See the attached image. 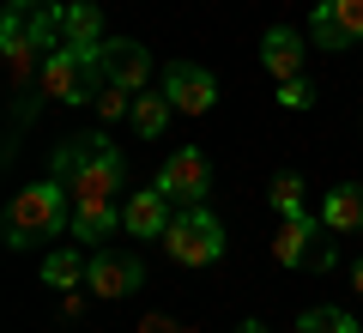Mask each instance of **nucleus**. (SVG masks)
<instances>
[{"instance_id": "nucleus-4", "label": "nucleus", "mask_w": 363, "mask_h": 333, "mask_svg": "<svg viewBox=\"0 0 363 333\" xmlns=\"http://www.w3.org/2000/svg\"><path fill=\"white\" fill-rule=\"evenodd\" d=\"M272 261L279 267H297V273H333V243H327V224L321 212H291L272 236Z\"/></svg>"}, {"instance_id": "nucleus-16", "label": "nucleus", "mask_w": 363, "mask_h": 333, "mask_svg": "<svg viewBox=\"0 0 363 333\" xmlns=\"http://www.w3.org/2000/svg\"><path fill=\"white\" fill-rule=\"evenodd\" d=\"M61 43H73V49H104V13L91 6V0H79V6H67L61 13Z\"/></svg>"}, {"instance_id": "nucleus-8", "label": "nucleus", "mask_w": 363, "mask_h": 333, "mask_svg": "<svg viewBox=\"0 0 363 333\" xmlns=\"http://www.w3.org/2000/svg\"><path fill=\"white\" fill-rule=\"evenodd\" d=\"M164 97L176 103L182 116H206L212 103H218V79L206 67H194V61H169L164 67Z\"/></svg>"}, {"instance_id": "nucleus-28", "label": "nucleus", "mask_w": 363, "mask_h": 333, "mask_svg": "<svg viewBox=\"0 0 363 333\" xmlns=\"http://www.w3.org/2000/svg\"><path fill=\"white\" fill-rule=\"evenodd\" d=\"M357 333H363V327H357Z\"/></svg>"}, {"instance_id": "nucleus-3", "label": "nucleus", "mask_w": 363, "mask_h": 333, "mask_svg": "<svg viewBox=\"0 0 363 333\" xmlns=\"http://www.w3.org/2000/svg\"><path fill=\"white\" fill-rule=\"evenodd\" d=\"M157 243H164V255L176 261V267H212V261L224 255V224L206 206H182Z\"/></svg>"}, {"instance_id": "nucleus-12", "label": "nucleus", "mask_w": 363, "mask_h": 333, "mask_svg": "<svg viewBox=\"0 0 363 333\" xmlns=\"http://www.w3.org/2000/svg\"><path fill=\"white\" fill-rule=\"evenodd\" d=\"M169 206H176V200H169V194L152 182L145 194H133V200L121 206V231H128V236H164V231H169V218H176Z\"/></svg>"}, {"instance_id": "nucleus-7", "label": "nucleus", "mask_w": 363, "mask_h": 333, "mask_svg": "<svg viewBox=\"0 0 363 333\" xmlns=\"http://www.w3.org/2000/svg\"><path fill=\"white\" fill-rule=\"evenodd\" d=\"M97 79H104V85H121V91H133V97H140L145 79H152V55H145L133 37H109L104 49H97Z\"/></svg>"}, {"instance_id": "nucleus-15", "label": "nucleus", "mask_w": 363, "mask_h": 333, "mask_svg": "<svg viewBox=\"0 0 363 333\" xmlns=\"http://www.w3.org/2000/svg\"><path fill=\"white\" fill-rule=\"evenodd\" d=\"M104 140H109V133H73V140H61V146H55V158H49V176L55 182H73L91 158L104 152Z\"/></svg>"}, {"instance_id": "nucleus-21", "label": "nucleus", "mask_w": 363, "mask_h": 333, "mask_svg": "<svg viewBox=\"0 0 363 333\" xmlns=\"http://www.w3.org/2000/svg\"><path fill=\"white\" fill-rule=\"evenodd\" d=\"M272 206H279V218L303 212V176L297 170H279V176H272Z\"/></svg>"}, {"instance_id": "nucleus-17", "label": "nucleus", "mask_w": 363, "mask_h": 333, "mask_svg": "<svg viewBox=\"0 0 363 333\" xmlns=\"http://www.w3.org/2000/svg\"><path fill=\"white\" fill-rule=\"evenodd\" d=\"M85 279H91V261L79 255V249H55V255L43 261V285H49V291H79Z\"/></svg>"}, {"instance_id": "nucleus-26", "label": "nucleus", "mask_w": 363, "mask_h": 333, "mask_svg": "<svg viewBox=\"0 0 363 333\" xmlns=\"http://www.w3.org/2000/svg\"><path fill=\"white\" fill-rule=\"evenodd\" d=\"M236 333H267V321H242V327H236Z\"/></svg>"}, {"instance_id": "nucleus-25", "label": "nucleus", "mask_w": 363, "mask_h": 333, "mask_svg": "<svg viewBox=\"0 0 363 333\" xmlns=\"http://www.w3.org/2000/svg\"><path fill=\"white\" fill-rule=\"evenodd\" d=\"M140 333H194V327H182V321H169V315H145Z\"/></svg>"}, {"instance_id": "nucleus-2", "label": "nucleus", "mask_w": 363, "mask_h": 333, "mask_svg": "<svg viewBox=\"0 0 363 333\" xmlns=\"http://www.w3.org/2000/svg\"><path fill=\"white\" fill-rule=\"evenodd\" d=\"M73 188L55 176L30 182V188L13 194V206H6V249H30L37 236H61L67 224H73Z\"/></svg>"}, {"instance_id": "nucleus-13", "label": "nucleus", "mask_w": 363, "mask_h": 333, "mask_svg": "<svg viewBox=\"0 0 363 333\" xmlns=\"http://www.w3.org/2000/svg\"><path fill=\"white\" fill-rule=\"evenodd\" d=\"M121 224V206L116 200H104V194H85V200H73V243H104L109 231Z\"/></svg>"}, {"instance_id": "nucleus-20", "label": "nucleus", "mask_w": 363, "mask_h": 333, "mask_svg": "<svg viewBox=\"0 0 363 333\" xmlns=\"http://www.w3.org/2000/svg\"><path fill=\"white\" fill-rule=\"evenodd\" d=\"M297 333H357V321H351L345 309H333V303H321V309H303V321H297Z\"/></svg>"}, {"instance_id": "nucleus-6", "label": "nucleus", "mask_w": 363, "mask_h": 333, "mask_svg": "<svg viewBox=\"0 0 363 333\" xmlns=\"http://www.w3.org/2000/svg\"><path fill=\"white\" fill-rule=\"evenodd\" d=\"M157 188H164L176 206H200V200H206V188H212L206 152H200V146H182V152H169L164 170H157Z\"/></svg>"}, {"instance_id": "nucleus-27", "label": "nucleus", "mask_w": 363, "mask_h": 333, "mask_svg": "<svg viewBox=\"0 0 363 333\" xmlns=\"http://www.w3.org/2000/svg\"><path fill=\"white\" fill-rule=\"evenodd\" d=\"M351 279H357V291H363V261H357V273H351Z\"/></svg>"}, {"instance_id": "nucleus-1", "label": "nucleus", "mask_w": 363, "mask_h": 333, "mask_svg": "<svg viewBox=\"0 0 363 333\" xmlns=\"http://www.w3.org/2000/svg\"><path fill=\"white\" fill-rule=\"evenodd\" d=\"M61 13L55 0H13L6 18H0V61H6V85L18 91V109H25V91L43 85V67L49 49L61 43Z\"/></svg>"}, {"instance_id": "nucleus-23", "label": "nucleus", "mask_w": 363, "mask_h": 333, "mask_svg": "<svg viewBox=\"0 0 363 333\" xmlns=\"http://www.w3.org/2000/svg\"><path fill=\"white\" fill-rule=\"evenodd\" d=\"M327 6H333V18L345 25V37L357 43L363 37V0H327Z\"/></svg>"}, {"instance_id": "nucleus-22", "label": "nucleus", "mask_w": 363, "mask_h": 333, "mask_svg": "<svg viewBox=\"0 0 363 333\" xmlns=\"http://www.w3.org/2000/svg\"><path fill=\"white\" fill-rule=\"evenodd\" d=\"M91 103H97V116H104V121H121V116H133V91H121V85H104V91H97Z\"/></svg>"}, {"instance_id": "nucleus-9", "label": "nucleus", "mask_w": 363, "mask_h": 333, "mask_svg": "<svg viewBox=\"0 0 363 333\" xmlns=\"http://www.w3.org/2000/svg\"><path fill=\"white\" fill-rule=\"evenodd\" d=\"M91 291L97 297H109V303H116V297H133L145 285V267H140V255H121V249H97V255H91Z\"/></svg>"}, {"instance_id": "nucleus-14", "label": "nucleus", "mask_w": 363, "mask_h": 333, "mask_svg": "<svg viewBox=\"0 0 363 333\" xmlns=\"http://www.w3.org/2000/svg\"><path fill=\"white\" fill-rule=\"evenodd\" d=\"M321 224L339 236H357L363 231V182H345V188H333L321 200Z\"/></svg>"}, {"instance_id": "nucleus-10", "label": "nucleus", "mask_w": 363, "mask_h": 333, "mask_svg": "<svg viewBox=\"0 0 363 333\" xmlns=\"http://www.w3.org/2000/svg\"><path fill=\"white\" fill-rule=\"evenodd\" d=\"M67 188H73V200H85V194H104V200H116V194L128 188V158H121V146H109V140H104V152L91 158V164L79 170Z\"/></svg>"}, {"instance_id": "nucleus-11", "label": "nucleus", "mask_w": 363, "mask_h": 333, "mask_svg": "<svg viewBox=\"0 0 363 333\" xmlns=\"http://www.w3.org/2000/svg\"><path fill=\"white\" fill-rule=\"evenodd\" d=\"M303 55H309V43L291 25H272L267 37H260V67H267L279 85H285V79H303Z\"/></svg>"}, {"instance_id": "nucleus-24", "label": "nucleus", "mask_w": 363, "mask_h": 333, "mask_svg": "<svg viewBox=\"0 0 363 333\" xmlns=\"http://www.w3.org/2000/svg\"><path fill=\"white\" fill-rule=\"evenodd\" d=\"M279 103H285V109H309L315 85H309V79H285V85H279Z\"/></svg>"}, {"instance_id": "nucleus-18", "label": "nucleus", "mask_w": 363, "mask_h": 333, "mask_svg": "<svg viewBox=\"0 0 363 333\" xmlns=\"http://www.w3.org/2000/svg\"><path fill=\"white\" fill-rule=\"evenodd\" d=\"M169 116H176V103H169L164 91H140V97H133V133H140V140H164Z\"/></svg>"}, {"instance_id": "nucleus-19", "label": "nucleus", "mask_w": 363, "mask_h": 333, "mask_svg": "<svg viewBox=\"0 0 363 333\" xmlns=\"http://www.w3.org/2000/svg\"><path fill=\"white\" fill-rule=\"evenodd\" d=\"M309 37H315V49H327V55H339V49H351V37H345V25L333 18V6H315V25H309Z\"/></svg>"}, {"instance_id": "nucleus-5", "label": "nucleus", "mask_w": 363, "mask_h": 333, "mask_svg": "<svg viewBox=\"0 0 363 333\" xmlns=\"http://www.w3.org/2000/svg\"><path fill=\"white\" fill-rule=\"evenodd\" d=\"M104 91V79H97V55L91 49H73V43H55L49 61H43V97L55 103H85Z\"/></svg>"}]
</instances>
